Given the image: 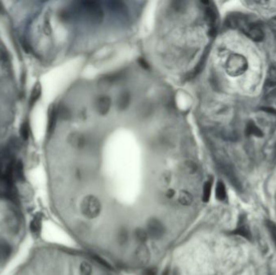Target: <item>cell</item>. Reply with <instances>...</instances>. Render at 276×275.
<instances>
[{
  "label": "cell",
  "mask_w": 276,
  "mask_h": 275,
  "mask_svg": "<svg viewBox=\"0 0 276 275\" xmlns=\"http://www.w3.org/2000/svg\"><path fill=\"white\" fill-rule=\"evenodd\" d=\"M245 133L248 135H254L256 138H262L263 133L259 127L256 125L253 122H249L245 127Z\"/></svg>",
  "instance_id": "2e32d148"
},
{
  "label": "cell",
  "mask_w": 276,
  "mask_h": 275,
  "mask_svg": "<svg viewBox=\"0 0 276 275\" xmlns=\"http://www.w3.org/2000/svg\"><path fill=\"white\" fill-rule=\"evenodd\" d=\"M5 13V9L2 3L0 2V14H4Z\"/></svg>",
  "instance_id": "d6a6232c"
},
{
  "label": "cell",
  "mask_w": 276,
  "mask_h": 275,
  "mask_svg": "<svg viewBox=\"0 0 276 275\" xmlns=\"http://www.w3.org/2000/svg\"><path fill=\"white\" fill-rule=\"evenodd\" d=\"M85 17L92 25H99L103 19V12L99 3L85 1L82 3Z\"/></svg>",
  "instance_id": "5b68a950"
},
{
  "label": "cell",
  "mask_w": 276,
  "mask_h": 275,
  "mask_svg": "<svg viewBox=\"0 0 276 275\" xmlns=\"http://www.w3.org/2000/svg\"><path fill=\"white\" fill-rule=\"evenodd\" d=\"M101 203L95 195L85 196L81 203V212L85 217L90 220L95 219L101 213Z\"/></svg>",
  "instance_id": "277c9868"
},
{
  "label": "cell",
  "mask_w": 276,
  "mask_h": 275,
  "mask_svg": "<svg viewBox=\"0 0 276 275\" xmlns=\"http://www.w3.org/2000/svg\"><path fill=\"white\" fill-rule=\"evenodd\" d=\"M175 195V191L173 189H169L167 191V196L169 199H172Z\"/></svg>",
  "instance_id": "f546056e"
},
{
  "label": "cell",
  "mask_w": 276,
  "mask_h": 275,
  "mask_svg": "<svg viewBox=\"0 0 276 275\" xmlns=\"http://www.w3.org/2000/svg\"><path fill=\"white\" fill-rule=\"evenodd\" d=\"M233 233L245 237L246 239L251 238V232L249 231L247 224H245V218L241 217L239 225L233 231Z\"/></svg>",
  "instance_id": "7c38bea8"
},
{
  "label": "cell",
  "mask_w": 276,
  "mask_h": 275,
  "mask_svg": "<svg viewBox=\"0 0 276 275\" xmlns=\"http://www.w3.org/2000/svg\"><path fill=\"white\" fill-rule=\"evenodd\" d=\"M212 181H207L206 183H204V188H203L202 199L204 203H208L211 197V193H212Z\"/></svg>",
  "instance_id": "d6986e66"
},
{
  "label": "cell",
  "mask_w": 276,
  "mask_h": 275,
  "mask_svg": "<svg viewBox=\"0 0 276 275\" xmlns=\"http://www.w3.org/2000/svg\"><path fill=\"white\" fill-rule=\"evenodd\" d=\"M146 275H157L156 271L155 270V269H147V271H146V273H145Z\"/></svg>",
  "instance_id": "4dcf8cb0"
},
{
  "label": "cell",
  "mask_w": 276,
  "mask_h": 275,
  "mask_svg": "<svg viewBox=\"0 0 276 275\" xmlns=\"http://www.w3.org/2000/svg\"><path fill=\"white\" fill-rule=\"evenodd\" d=\"M95 109L99 115H106L109 112L111 107V99L107 95H101L95 100Z\"/></svg>",
  "instance_id": "52a82bcc"
},
{
  "label": "cell",
  "mask_w": 276,
  "mask_h": 275,
  "mask_svg": "<svg viewBox=\"0 0 276 275\" xmlns=\"http://www.w3.org/2000/svg\"><path fill=\"white\" fill-rule=\"evenodd\" d=\"M58 115L62 119H68L70 118V111H69V109L67 107H65V106H62V107L58 108Z\"/></svg>",
  "instance_id": "484cf974"
},
{
  "label": "cell",
  "mask_w": 276,
  "mask_h": 275,
  "mask_svg": "<svg viewBox=\"0 0 276 275\" xmlns=\"http://www.w3.org/2000/svg\"><path fill=\"white\" fill-rule=\"evenodd\" d=\"M266 227H267L268 232L270 233L272 240L276 247V225L273 222L268 220L266 222Z\"/></svg>",
  "instance_id": "d4e9b609"
},
{
  "label": "cell",
  "mask_w": 276,
  "mask_h": 275,
  "mask_svg": "<svg viewBox=\"0 0 276 275\" xmlns=\"http://www.w3.org/2000/svg\"><path fill=\"white\" fill-rule=\"evenodd\" d=\"M247 60L241 54H232L225 64L227 74L231 77L241 76L247 70Z\"/></svg>",
  "instance_id": "3957f363"
},
{
  "label": "cell",
  "mask_w": 276,
  "mask_h": 275,
  "mask_svg": "<svg viewBox=\"0 0 276 275\" xmlns=\"http://www.w3.org/2000/svg\"><path fill=\"white\" fill-rule=\"evenodd\" d=\"M118 243L120 245H124L128 243V232L125 228H121L118 232L117 235Z\"/></svg>",
  "instance_id": "ffe728a7"
},
{
  "label": "cell",
  "mask_w": 276,
  "mask_h": 275,
  "mask_svg": "<svg viewBox=\"0 0 276 275\" xmlns=\"http://www.w3.org/2000/svg\"><path fill=\"white\" fill-rule=\"evenodd\" d=\"M147 232L154 240L162 238L165 233V228L162 222L157 218H151L147 224Z\"/></svg>",
  "instance_id": "8992f818"
},
{
  "label": "cell",
  "mask_w": 276,
  "mask_h": 275,
  "mask_svg": "<svg viewBox=\"0 0 276 275\" xmlns=\"http://www.w3.org/2000/svg\"><path fill=\"white\" fill-rule=\"evenodd\" d=\"M92 266L87 261H83L79 266L80 275H92Z\"/></svg>",
  "instance_id": "44dd1931"
},
{
  "label": "cell",
  "mask_w": 276,
  "mask_h": 275,
  "mask_svg": "<svg viewBox=\"0 0 276 275\" xmlns=\"http://www.w3.org/2000/svg\"><path fill=\"white\" fill-rule=\"evenodd\" d=\"M24 179L21 161L9 154L0 155V197L13 199L16 195V182Z\"/></svg>",
  "instance_id": "6da1fadb"
},
{
  "label": "cell",
  "mask_w": 276,
  "mask_h": 275,
  "mask_svg": "<svg viewBox=\"0 0 276 275\" xmlns=\"http://www.w3.org/2000/svg\"><path fill=\"white\" fill-rule=\"evenodd\" d=\"M205 14H206L207 21H208V25L210 26V33L211 34H215L216 33V23L217 21V13L216 11L215 10L214 8H212L211 6H208L206 8V11H205Z\"/></svg>",
  "instance_id": "8fae6325"
},
{
  "label": "cell",
  "mask_w": 276,
  "mask_h": 275,
  "mask_svg": "<svg viewBox=\"0 0 276 275\" xmlns=\"http://www.w3.org/2000/svg\"><path fill=\"white\" fill-rule=\"evenodd\" d=\"M216 198L220 200V201H224L227 197L226 188L223 182L219 181L218 183H216Z\"/></svg>",
  "instance_id": "ac0fdd59"
},
{
  "label": "cell",
  "mask_w": 276,
  "mask_h": 275,
  "mask_svg": "<svg viewBox=\"0 0 276 275\" xmlns=\"http://www.w3.org/2000/svg\"><path fill=\"white\" fill-rule=\"evenodd\" d=\"M152 111V105L147 102H144L141 106L139 113L142 116H149Z\"/></svg>",
  "instance_id": "cb8c5ba5"
},
{
  "label": "cell",
  "mask_w": 276,
  "mask_h": 275,
  "mask_svg": "<svg viewBox=\"0 0 276 275\" xmlns=\"http://www.w3.org/2000/svg\"><path fill=\"white\" fill-rule=\"evenodd\" d=\"M70 144L77 149H82L86 145V139L82 134L74 133L70 135Z\"/></svg>",
  "instance_id": "9a60e30c"
},
{
  "label": "cell",
  "mask_w": 276,
  "mask_h": 275,
  "mask_svg": "<svg viewBox=\"0 0 276 275\" xmlns=\"http://www.w3.org/2000/svg\"><path fill=\"white\" fill-rule=\"evenodd\" d=\"M136 257L138 262L143 265H147L151 260L150 249L145 243H141L140 245L136 248Z\"/></svg>",
  "instance_id": "9c48e42d"
},
{
  "label": "cell",
  "mask_w": 276,
  "mask_h": 275,
  "mask_svg": "<svg viewBox=\"0 0 276 275\" xmlns=\"http://www.w3.org/2000/svg\"><path fill=\"white\" fill-rule=\"evenodd\" d=\"M137 62L140 65L141 67H143L144 70H149L151 69L150 64L147 62V60L143 58H139L137 59Z\"/></svg>",
  "instance_id": "83f0119b"
},
{
  "label": "cell",
  "mask_w": 276,
  "mask_h": 275,
  "mask_svg": "<svg viewBox=\"0 0 276 275\" xmlns=\"http://www.w3.org/2000/svg\"><path fill=\"white\" fill-rule=\"evenodd\" d=\"M250 19L242 14L232 15L228 19V25L233 29H238L249 38L254 41H262L264 33L256 23L249 21Z\"/></svg>",
  "instance_id": "7a4b0ae2"
},
{
  "label": "cell",
  "mask_w": 276,
  "mask_h": 275,
  "mask_svg": "<svg viewBox=\"0 0 276 275\" xmlns=\"http://www.w3.org/2000/svg\"><path fill=\"white\" fill-rule=\"evenodd\" d=\"M135 235H136V239H137L141 243L146 242L147 239H148V232L143 228H136V232H135Z\"/></svg>",
  "instance_id": "603a6c76"
},
{
  "label": "cell",
  "mask_w": 276,
  "mask_h": 275,
  "mask_svg": "<svg viewBox=\"0 0 276 275\" xmlns=\"http://www.w3.org/2000/svg\"><path fill=\"white\" fill-rule=\"evenodd\" d=\"M21 136L24 141H27L29 138V133H30V127H29V122H24L21 126V130H20Z\"/></svg>",
  "instance_id": "7402d4cb"
},
{
  "label": "cell",
  "mask_w": 276,
  "mask_h": 275,
  "mask_svg": "<svg viewBox=\"0 0 276 275\" xmlns=\"http://www.w3.org/2000/svg\"><path fill=\"white\" fill-rule=\"evenodd\" d=\"M58 117V109L56 108L55 105H50L48 110L47 135L49 136L53 134L55 129Z\"/></svg>",
  "instance_id": "ba28073f"
},
{
  "label": "cell",
  "mask_w": 276,
  "mask_h": 275,
  "mask_svg": "<svg viewBox=\"0 0 276 275\" xmlns=\"http://www.w3.org/2000/svg\"><path fill=\"white\" fill-rule=\"evenodd\" d=\"M187 169H188V172H189L190 174H193V173L196 172V165L194 164V163H190L189 162V163L187 164Z\"/></svg>",
  "instance_id": "f1b7e54d"
},
{
  "label": "cell",
  "mask_w": 276,
  "mask_h": 275,
  "mask_svg": "<svg viewBox=\"0 0 276 275\" xmlns=\"http://www.w3.org/2000/svg\"><path fill=\"white\" fill-rule=\"evenodd\" d=\"M266 86H274L276 85V63H273L270 65L268 69L267 74H266V81H265Z\"/></svg>",
  "instance_id": "5bb4252c"
},
{
  "label": "cell",
  "mask_w": 276,
  "mask_h": 275,
  "mask_svg": "<svg viewBox=\"0 0 276 275\" xmlns=\"http://www.w3.org/2000/svg\"><path fill=\"white\" fill-rule=\"evenodd\" d=\"M131 100H132V97H131L129 91L128 90L121 91L120 95H118L117 100H116L118 110H120V111L126 110L129 107Z\"/></svg>",
  "instance_id": "30bf717a"
},
{
  "label": "cell",
  "mask_w": 276,
  "mask_h": 275,
  "mask_svg": "<svg viewBox=\"0 0 276 275\" xmlns=\"http://www.w3.org/2000/svg\"><path fill=\"white\" fill-rule=\"evenodd\" d=\"M41 219H40V217H35L34 218V220L32 221L31 224V230L33 231V232H38V230H40V228H41Z\"/></svg>",
  "instance_id": "4316f807"
},
{
  "label": "cell",
  "mask_w": 276,
  "mask_h": 275,
  "mask_svg": "<svg viewBox=\"0 0 276 275\" xmlns=\"http://www.w3.org/2000/svg\"><path fill=\"white\" fill-rule=\"evenodd\" d=\"M6 254V248L5 247H0V257H4Z\"/></svg>",
  "instance_id": "1f68e13d"
},
{
  "label": "cell",
  "mask_w": 276,
  "mask_h": 275,
  "mask_svg": "<svg viewBox=\"0 0 276 275\" xmlns=\"http://www.w3.org/2000/svg\"><path fill=\"white\" fill-rule=\"evenodd\" d=\"M41 95H42V86H41L40 82H37L35 86H33L31 94H30L29 107H33L37 103V100L40 99Z\"/></svg>",
  "instance_id": "4fadbf2b"
},
{
  "label": "cell",
  "mask_w": 276,
  "mask_h": 275,
  "mask_svg": "<svg viewBox=\"0 0 276 275\" xmlns=\"http://www.w3.org/2000/svg\"><path fill=\"white\" fill-rule=\"evenodd\" d=\"M179 202L181 203L182 205L188 207L193 203V196L188 191L184 190V191H180V195H179Z\"/></svg>",
  "instance_id": "e0dca14e"
}]
</instances>
